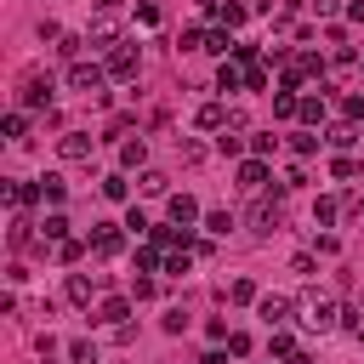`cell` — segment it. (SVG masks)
<instances>
[{
  "instance_id": "1",
  "label": "cell",
  "mask_w": 364,
  "mask_h": 364,
  "mask_svg": "<svg viewBox=\"0 0 364 364\" xmlns=\"http://www.w3.org/2000/svg\"><path fill=\"white\" fill-rule=\"evenodd\" d=\"M336 318H342V313H336V302H330V296H313V290L302 296V325H307L313 336H325V330H336Z\"/></svg>"
},
{
  "instance_id": "2",
  "label": "cell",
  "mask_w": 364,
  "mask_h": 364,
  "mask_svg": "<svg viewBox=\"0 0 364 364\" xmlns=\"http://www.w3.org/2000/svg\"><path fill=\"white\" fill-rule=\"evenodd\" d=\"M103 80H108V69H97V63L69 69V91H80V97H103Z\"/></svg>"
},
{
  "instance_id": "3",
  "label": "cell",
  "mask_w": 364,
  "mask_h": 364,
  "mask_svg": "<svg viewBox=\"0 0 364 364\" xmlns=\"http://www.w3.org/2000/svg\"><path fill=\"white\" fill-rule=\"evenodd\" d=\"M108 74L114 80H131L136 74V46H114V52H108Z\"/></svg>"
},
{
  "instance_id": "4",
  "label": "cell",
  "mask_w": 364,
  "mask_h": 364,
  "mask_svg": "<svg viewBox=\"0 0 364 364\" xmlns=\"http://www.w3.org/2000/svg\"><path fill=\"white\" fill-rule=\"evenodd\" d=\"M256 313H262V325H267V330H279V325H285V313H290V302H285V296H262Z\"/></svg>"
},
{
  "instance_id": "5",
  "label": "cell",
  "mask_w": 364,
  "mask_h": 364,
  "mask_svg": "<svg viewBox=\"0 0 364 364\" xmlns=\"http://www.w3.org/2000/svg\"><path fill=\"white\" fill-rule=\"evenodd\" d=\"M227 120H234V108H222V103H205V108L194 114L200 131H227Z\"/></svg>"
},
{
  "instance_id": "6",
  "label": "cell",
  "mask_w": 364,
  "mask_h": 364,
  "mask_svg": "<svg viewBox=\"0 0 364 364\" xmlns=\"http://www.w3.org/2000/svg\"><path fill=\"white\" fill-rule=\"evenodd\" d=\"M57 154H63V160H91V136H85V131H63Z\"/></svg>"
},
{
  "instance_id": "7",
  "label": "cell",
  "mask_w": 364,
  "mask_h": 364,
  "mask_svg": "<svg viewBox=\"0 0 364 364\" xmlns=\"http://www.w3.org/2000/svg\"><path fill=\"white\" fill-rule=\"evenodd\" d=\"M273 227H279V205H251V234H273Z\"/></svg>"
},
{
  "instance_id": "8",
  "label": "cell",
  "mask_w": 364,
  "mask_h": 364,
  "mask_svg": "<svg viewBox=\"0 0 364 364\" xmlns=\"http://www.w3.org/2000/svg\"><path fill=\"white\" fill-rule=\"evenodd\" d=\"M165 211H171V222H176V227H188V222L200 216V205H194L188 194H171V205H165Z\"/></svg>"
},
{
  "instance_id": "9",
  "label": "cell",
  "mask_w": 364,
  "mask_h": 364,
  "mask_svg": "<svg viewBox=\"0 0 364 364\" xmlns=\"http://www.w3.org/2000/svg\"><path fill=\"white\" fill-rule=\"evenodd\" d=\"M239 188H251V194L267 188V165H262V160H245V165H239Z\"/></svg>"
},
{
  "instance_id": "10",
  "label": "cell",
  "mask_w": 364,
  "mask_h": 364,
  "mask_svg": "<svg viewBox=\"0 0 364 364\" xmlns=\"http://www.w3.org/2000/svg\"><path fill=\"white\" fill-rule=\"evenodd\" d=\"M114 34H120V23H114V6H103V18L91 23V40H97V46H108Z\"/></svg>"
},
{
  "instance_id": "11",
  "label": "cell",
  "mask_w": 364,
  "mask_h": 364,
  "mask_svg": "<svg viewBox=\"0 0 364 364\" xmlns=\"http://www.w3.org/2000/svg\"><path fill=\"white\" fill-rule=\"evenodd\" d=\"M23 103L29 108H46V103H52V80H29L23 85Z\"/></svg>"
},
{
  "instance_id": "12",
  "label": "cell",
  "mask_w": 364,
  "mask_h": 364,
  "mask_svg": "<svg viewBox=\"0 0 364 364\" xmlns=\"http://www.w3.org/2000/svg\"><path fill=\"white\" fill-rule=\"evenodd\" d=\"M125 313H131V307L114 296V302H103V313H97V318H103V325H114V330H125Z\"/></svg>"
},
{
  "instance_id": "13",
  "label": "cell",
  "mask_w": 364,
  "mask_h": 364,
  "mask_svg": "<svg viewBox=\"0 0 364 364\" xmlns=\"http://www.w3.org/2000/svg\"><path fill=\"white\" fill-rule=\"evenodd\" d=\"M245 85V74L234 69V63H222V74H216V91H239Z\"/></svg>"
},
{
  "instance_id": "14",
  "label": "cell",
  "mask_w": 364,
  "mask_h": 364,
  "mask_svg": "<svg viewBox=\"0 0 364 364\" xmlns=\"http://www.w3.org/2000/svg\"><path fill=\"white\" fill-rule=\"evenodd\" d=\"M165 188H171L165 171H143V194H165Z\"/></svg>"
},
{
  "instance_id": "15",
  "label": "cell",
  "mask_w": 364,
  "mask_h": 364,
  "mask_svg": "<svg viewBox=\"0 0 364 364\" xmlns=\"http://www.w3.org/2000/svg\"><path fill=\"white\" fill-rule=\"evenodd\" d=\"M336 211H342L336 200H318V205H313V222H318V227H330V222H336Z\"/></svg>"
},
{
  "instance_id": "16",
  "label": "cell",
  "mask_w": 364,
  "mask_h": 364,
  "mask_svg": "<svg viewBox=\"0 0 364 364\" xmlns=\"http://www.w3.org/2000/svg\"><path fill=\"white\" fill-rule=\"evenodd\" d=\"M120 245H125V239H120V234H114V227H97V251H103V256H114V251H120Z\"/></svg>"
},
{
  "instance_id": "17",
  "label": "cell",
  "mask_w": 364,
  "mask_h": 364,
  "mask_svg": "<svg viewBox=\"0 0 364 364\" xmlns=\"http://www.w3.org/2000/svg\"><path fill=\"white\" fill-rule=\"evenodd\" d=\"M69 358L74 364H97V347H91V342H69Z\"/></svg>"
},
{
  "instance_id": "18",
  "label": "cell",
  "mask_w": 364,
  "mask_h": 364,
  "mask_svg": "<svg viewBox=\"0 0 364 364\" xmlns=\"http://www.w3.org/2000/svg\"><path fill=\"white\" fill-rule=\"evenodd\" d=\"M40 234H46V239H57V245H63V234H69V222H63V216H46V222H40Z\"/></svg>"
},
{
  "instance_id": "19",
  "label": "cell",
  "mask_w": 364,
  "mask_h": 364,
  "mask_svg": "<svg viewBox=\"0 0 364 364\" xmlns=\"http://www.w3.org/2000/svg\"><path fill=\"white\" fill-rule=\"evenodd\" d=\"M69 296H74V302H91V279H85V273H74V279H69Z\"/></svg>"
},
{
  "instance_id": "20",
  "label": "cell",
  "mask_w": 364,
  "mask_h": 364,
  "mask_svg": "<svg viewBox=\"0 0 364 364\" xmlns=\"http://www.w3.org/2000/svg\"><path fill=\"white\" fill-rule=\"evenodd\" d=\"M227 296H234V302H256V285H251V279H234V285H227Z\"/></svg>"
},
{
  "instance_id": "21",
  "label": "cell",
  "mask_w": 364,
  "mask_h": 364,
  "mask_svg": "<svg viewBox=\"0 0 364 364\" xmlns=\"http://www.w3.org/2000/svg\"><path fill=\"white\" fill-rule=\"evenodd\" d=\"M325 143H330V148H347V143H353V125H330Z\"/></svg>"
},
{
  "instance_id": "22",
  "label": "cell",
  "mask_w": 364,
  "mask_h": 364,
  "mask_svg": "<svg viewBox=\"0 0 364 364\" xmlns=\"http://www.w3.org/2000/svg\"><path fill=\"white\" fill-rule=\"evenodd\" d=\"M205 227H211V234H227V227H234V216H227V211H211Z\"/></svg>"
},
{
  "instance_id": "23",
  "label": "cell",
  "mask_w": 364,
  "mask_h": 364,
  "mask_svg": "<svg viewBox=\"0 0 364 364\" xmlns=\"http://www.w3.org/2000/svg\"><path fill=\"white\" fill-rule=\"evenodd\" d=\"M23 131H29V120L23 114H6V136H12V143H23Z\"/></svg>"
},
{
  "instance_id": "24",
  "label": "cell",
  "mask_w": 364,
  "mask_h": 364,
  "mask_svg": "<svg viewBox=\"0 0 364 364\" xmlns=\"http://www.w3.org/2000/svg\"><path fill=\"white\" fill-rule=\"evenodd\" d=\"M120 160H125V165H143V136H136V143H125V148H120Z\"/></svg>"
},
{
  "instance_id": "25",
  "label": "cell",
  "mask_w": 364,
  "mask_h": 364,
  "mask_svg": "<svg viewBox=\"0 0 364 364\" xmlns=\"http://www.w3.org/2000/svg\"><path fill=\"white\" fill-rule=\"evenodd\" d=\"M216 18H222L227 29H234V23H245V6H216Z\"/></svg>"
},
{
  "instance_id": "26",
  "label": "cell",
  "mask_w": 364,
  "mask_h": 364,
  "mask_svg": "<svg viewBox=\"0 0 364 364\" xmlns=\"http://www.w3.org/2000/svg\"><path fill=\"white\" fill-rule=\"evenodd\" d=\"M267 347H273V353H279V358H290V353H296V347H290V336H285V330H273V342H267Z\"/></svg>"
},
{
  "instance_id": "27",
  "label": "cell",
  "mask_w": 364,
  "mask_h": 364,
  "mask_svg": "<svg viewBox=\"0 0 364 364\" xmlns=\"http://www.w3.org/2000/svg\"><path fill=\"white\" fill-rule=\"evenodd\" d=\"M285 364H313V358H307V353H290V358H285Z\"/></svg>"
},
{
  "instance_id": "28",
  "label": "cell",
  "mask_w": 364,
  "mask_h": 364,
  "mask_svg": "<svg viewBox=\"0 0 364 364\" xmlns=\"http://www.w3.org/2000/svg\"><path fill=\"white\" fill-rule=\"evenodd\" d=\"M358 330H364V318H358Z\"/></svg>"
}]
</instances>
